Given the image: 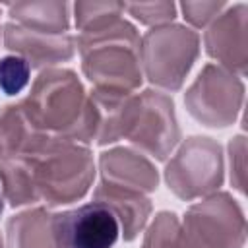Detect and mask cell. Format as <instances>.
I'll list each match as a JSON object with an SVG mask.
<instances>
[{
  "label": "cell",
  "instance_id": "cell-1",
  "mask_svg": "<svg viewBox=\"0 0 248 248\" xmlns=\"http://www.w3.org/2000/svg\"><path fill=\"white\" fill-rule=\"evenodd\" d=\"M19 105L31 124L50 136L81 145L95 138L89 97L72 70H43L33 81L31 93Z\"/></svg>",
  "mask_w": 248,
  "mask_h": 248
},
{
  "label": "cell",
  "instance_id": "cell-2",
  "mask_svg": "<svg viewBox=\"0 0 248 248\" xmlns=\"http://www.w3.org/2000/svg\"><path fill=\"white\" fill-rule=\"evenodd\" d=\"M81 70L97 89L128 91L141 85L140 35L122 16L103 19L76 39Z\"/></svg>",
  "mask_w": 248,
  "mask_h": 248
},
{
  "label": "cell",
  "instance_id": "cell-3",
  "mask_svg": "<svg viewBox=\"0 0 248 248\" xmlns=\"http://www.w3.org/2000/svg\"><path fill=\"white\" fill-rule=\"evenodd\" d=\"M29 163L39 198L46 205H64L81 200L95 178V163L87 145L46 136L23 159Z\"/></svg>",
  "mask_w": 248,
  "mask_h": 248
},
{
  "label": "cell",
  "instance_id": "cell-4",
  "mask_svg": "<svg viewBox=\"0 0 248 248\" xmlns=\"http://www.w3.org/2000/svg\"><path fill=\"white\" fill-rule=\"evenodd\" d=\"M200 54V37L190 27L167 23L140 39V64L145 78L167 91H178Z\"/></svg>",
  "mask_w": 248,
  "mask_h": 248
},
{
  "label": "cell",
  "instance_id": "cell-5",
  "mask_svg": "<svg viewBox=\"0 0 248 248\" xmlns=\"http://www.w3.org/2000/svg\"><path fill=\"white\" fill-rule=\"evenodd\" d=\"M225 178L221 145L205 136H192L180 143L165 167V180L180 200H196L213 194Z\"/></svg>",
  "mask_w": 248,
  "mask_h": 248
},
{
  "label": "cell",
  "instance_id": "cell-6",
  "mask_svg": "<svg viewBox=\"0 0 248 248\" xmlns=\"http://www.w3.org/2000/svg\"><path fill=\"white\" fill-rule=\"evenodd\" d=\"M182 229L190 248H242L246 240L244 213L227 192H213L190 205Z\"/></svg>",
  "mask_w": 248,
  "mask_h": 248
},
{
  "label": "cell",
  "instance_id": "cell-7",
  "mask_svg": "<svg viewBox=\"0 0 248 248\" xmlns=\"http://www.w3.org/2000/svg\"><path fill=\"white\" fill-rule=\"evenodd\" d=\"M244 101L240 78L217 64H205L194 83L184 93L188 112L209 128L231 126Z\"/></svg>",
  "mask_w": 248,
  "mask_h": 248
},
{
  "label": "cell",
  "instance_id": "cell-8",
  "mask_svg": "<svg viewBox=\"0 0 248 248\" xmlns=\"http://www.w3.org/2000/svg\"><path fill=\"white\" fill-rule=\"evenodd\" d=\"M126 138L155 159H167L180 140L172 99L155 89H145L136 95V108Z\"/></svg>",
  "mask_w": 248,
  "mask_h": 248
},
{
  "label": "cell",
  "instance_id": "cell-9",
  "mask_svg": "<svg viewBox=\"0 0 248 248\" xmlns=\"http://www.w3.org/2000/svg\"><path fill=\"white\" fill-rule=\"evenodd\" d=\"M58 248H112L120 236L116 217L99 202L52 215Z\"/></svg>",
  "mask_w": 248,
  "mask_h": 248
},
{
  "label": "cell",
  "instance_id": "cell-10",
  "mask_svg": "<svg viewBox=\"0 0 248 248\" xmlns=\"http://www.w3.org/2000/svg\"><path fill=\"white\" fill-rule=\"evenodd\" d=\"M203 43L221 68L244 76L248 70V6L234 4L221 12L205 31Z\"/></svg>",
  "mask_w": 248,
  "mask_h": 248
},
{
  "label": "cell",
  "instance_id": "cell-11",
  "mask_svg": "<svg viewBox=\"0 0 248 248\" xmlns=\"http://www.w3.org/2000/svg\"><path fill=\"white\" fill-rule=\"evenodd\" d=\"M2 33H4V46L8 50H14L17 56L25 58L29 66L37 70L43 68L48 70L50 66L66 62L74 56L76 39L68 33L62 35L41 33L21 27L14 21H8Z\"/></svg>",
  "mask_w": 248,
  "mask_h": 248
},
{
  "label": "cell",
  "instance_id": "cell-12",
  "mask_svg": "<svg viewBox=\"0 0 248 248\" xmlns=\"http://www.w3.org/2000/svg\"><path fill=\"white\" fill-rule=\"evenodd\" d=\"M101 182L136 190L141 194L153 192L159 184V174L153 163L130 147H114L99 157Z\"/></svg>",
  "mask_w": 248,
  "mask_h": 248
},
{
  "label": "cell",
  "instance_id": "cell-13",
  "mask_svg": "<svg viewBox=\"0 0 248 248\" xmlns=\"http://www.w3.org/2000/svg\"><path fill=\"white\" fill-rule=\"evenodd\" d=\"M91 112H93V126L95 138L93 141L99 145H108L126 138L134 108H136V95L128 91H112V89H93L87 93Z\"/></svg>",
  "mask_w": 248,
  "mask_h": 248
},
{
  "label": "cell",
  "instance_id": "cell-14",
  "mask_svg": "<svg viewBox=\"0 0 248 248\" xmlns=\"http://www.w3.org/2000/svg\"><path fill=\"white\" fill-rule=\"evenodd\" d=\"M93 202L103 203L116 217L124 240H134L151 215V200L136 190L101 182L93 192Z\"/></svg>",
  "mask_w": 248,
  "mask_h": 248
},
{
  "label": "cell",
  "instance_id": "cell-15",
  "mask_svg": "<svg viewBox=\"0 0 248 248\" xmlns=\"http://www.w3.org/2000/svg\"><path fill=\"white\" fill-rule=\"evenodd\" d=\"M46 136L50 134L31 124L19 103L0 110V159H27Z\"/></svg>",
  "mask_w": 248,
  "mask_h": 248
},
{
  "label": "cell",
  "instance_id": "cell-16",
  "mask_svg": "<svg viewBox=\"0 0 248 248\" xmlns=\"http://www.w3.org/2000/svg\"><path fill=\"white\" fill-rule=\"evenodd\" d=\"M6 248H58L52 213L45 207L21 211L6 223Z\"/></svg>",
  "mask_w": 248,
  "mask_h": 248
},
{
  "label": "cell",
  "instance_id": "cell-17",
  "mask_svg": "<svg viewBox=\"0 0 248 248\" xmlns=\"http://www.w3.org/2000/svg\"><path fill=\"white\" fill-rule=\"evenodd\" d=\"M8 16L14 23L41 33L62 35L70 27V6L58 0L14 2L8 4Z\"/></svg>",
  "mask_w": 248,
  "mask_h": 248
},
{
  "label": "cell",
  "instance_id": "cell-18",
  "mask_svg": "<svg viewBox=\"0 0 248 248\" xmlns=\"http://www.w3.org/2000/svg\"><path fill=\"white\" fill-rule=\"evenodd\" d=\"M0 182L6 200L14 205H27L39 202V192L35 186L33 170L27 161L23 159H10L2 157L0 159Z\"/></svg>",
  "mask_w": 248,
  "mask_h": 248
},
{
  "label": "cell",
  "instance_id": "cell-19",
  "mask_svg": "<svg viewBox=\"0 0 248 248\" xmlns=\"http://www.w3.org/2000/svg\"><path fill=\"white\" fill-rule=\"evenodd\" d=\"M141 248H190V242L178 217L170 211H161L147 227Z\"/></svg>",
  "mask_w": 248,
  "mask_h": 248
},
{
  "label": "cell",
  "instance_id": "cell-20",
  "mask_svg": "<svg viewBox=\"0 0 248 248\" xmlns=\"http://www.w3.org/2000/svg\"><path fill=\"white\" fill-rule=\"evenodd\" d=\"M29 76L31 66L25 58L17 54L0 58V89L6 95H17L29 83Z\"/></svg>",
  "mask_w": 248,
  "mask_h": 248
},
{
  "label": "cell",
  "instance_id": "cell-21",
  "mask_svg": "<svg viewBox=\"0 0 248 248\" xmlns=\"http://www.w3.org/2000/svg\"><path fill=\"white\" fill-rule=\"evenodd\" d=\"M124 10L134 16L143 25L161 27L174 19L176 6L174 2H141V4H124Z\"/></svg>",
  "mask_w": 248,
  "mask_h": 248
},
{
  "label": "cell",
  "instance_id": "cell-22",
  "mask_svg": "<svg viewBox=\"0 0 248 248\" xmlns=\"http://www.w3.org/2000/svg\"><path fill=\"white\" fill-rule=\"evenodd\" d=\"M76 27L79 31L108 19L112 16H122L124 4L122 2H76Z\"/></svg>",
  "mask_w": 248,
  "mask_h": 248
},
{
  "label": "cell",
  "instance_id": "cell-23",
  "mask_svg": "<svg viewBox=\"0 0 248 248\" xmlns=\"http://www.w3.org/2000/svg\"><path fill=\"white\" fill-rule=\"evenodd\" d=\"M223 0H213V2H182L180 10L184 14V19L194 25V27H205L209 21H213L223 10H225Z\"/></svg>",
  "mask_w": 248,
  "mask_h": 248
},
{
  "label": "cell",
  "instance_id": "cell-24",
  "mask_svg": "<svg viewBox=\"0 0 248 248\" xmlns=\"http://www.w3.org/2000/svg\"><path fill=\"white\" fill-rule=\"evenodd\" d=\"M229 159H231V184L244 192L246 186V140L244 136H236L229 143Z\"/></svg>",
  "mask_w": 248,
  "mask_h": 248
},
{
  "label": "cell",
  "instance_id": "cell-25",
  "mask_svg": "<svg viewBox=\"0 0 248 248\" xmlns=\"http://www.w3.org/2000/svg\"><path fill=\"white\" fill-rule=\"evenodd\" d=\"M2 209H4V203H2V196H0V213H2Z\"/></svg>",
  "mask_w": 248,
  "mask_h": 248
},
{
  "label": "cell",
  "instance_id": "cell-26",
  "mask_svg": "<svg viewBox=\"0 0 248 248\" xmlns=\"http://www.w3.org/2000/svg\"><path fill=\"white\" fill-rule=\"evenodd\" d=\"M0 248H4V242H2V236H0Z\"/></svg>",
  "mask_w": 248,
  "mask_h": 248
}]
</instances>
